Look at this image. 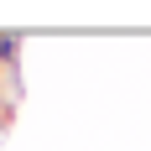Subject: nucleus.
Here are the masks:
<instances>
[{
    "mask_svg": "<svg viewBox=\"0 0 151 151\" xmlns=\"http://www.w3.org/2000/svg\"><path fill=\"white\" fill-rule=\"evenodd\" d=\"M0 68L21 78V31H0Z\"/></svg>",
    "mask_w": 151,
    "mask_h": 151,
    "instance_id": "obj_1",
    "label": "nucleus"
},
{
    "mask_svg": "<svg viewBox=\"0 0 151 151\" xmlns=\"http://www.w3.org/2000/svg\"><path fill=\"white\" fill-rule=\"evenodd\" d=\"M0 120H11V94L0 89Z\"/></svg>",
    "mask_w": 151,
    "mask_h": 151,
    "instance_id": "obj_2",
    "label": "nucleus"
},
{
    "mask_svg": "<svg viewBox=\"0 0 151 151\" xmlns=\"http://www.w3.org/2000/svg\"><path fill=\"white\" fill-rule=\"evenodd\" d=\"M0 73H5V68H0Z\"/></svg>",
    "mask_w": 151,
    "mask_h": 151,
    "instance_id": "obj_3",
    "label": "nucleus"
}]
</instances>
